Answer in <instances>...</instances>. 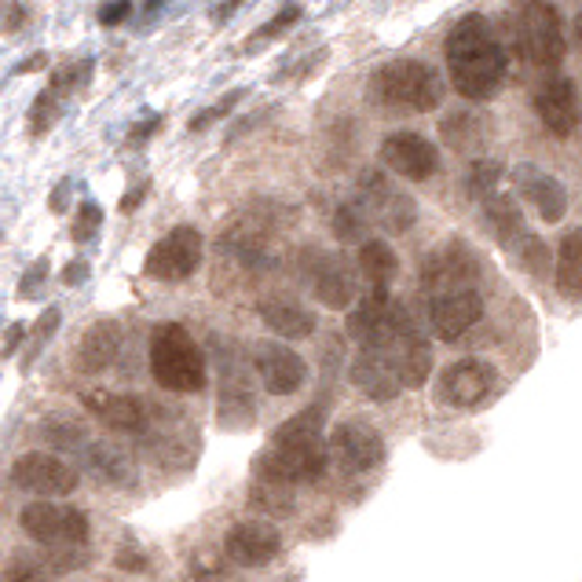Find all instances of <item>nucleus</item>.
<instances>
[{
	"label": "nucleus",
	"instance_id": "nucleus-25",
	"mask_svg": "<svg viewBox=\"0 0 582 582\" xmlns=\"http://www.w3.org/2000/svg\"><path fill=\"white\" fill-rule=\"evenodd\" d=\"M253 414H257V407H253V393H249L246 370L238 367L235 359H227V370H220V421L238 429Z\"/></svg>",
	"mask_w": 582,
	"mask_h": 582
},
{
	"label": "nucleus",
	"instance_id": "nucleus-39",
	"mask_svg": "<svg viewBox=\"0 0 582 582\" xmlns=\"http://www.w3.org/2000/svg\"><path fill=\"white\" fill-rule=\"evenodd\" d=\"M117 568H122V571H147L150 565H147V557L139 554V549L125 546V549H117Z\"/></svg>",
	"mask_w": 582,
	"mask_h": 582
},
{
	"label": "nucleus",
	"instance_id": "nucleus-6",
	"mask_svg": "<svg viewBox=\"0 0 582 582\" xmlns=\"http://www.w3.org/2000/svg\"><path fill=\"white\" fill-rule=\"evenodd\" d=\"M23 531L52 549H85L88 538H92L85 509L55 506V501H29L23 509Z\"/></svg>",
	"mask_w": 582,
	"mask_h": 582
},
{
	"label": "nucleus",
	"instance_id": "nucleus-7",
	"mask_svg": "<svg viewBox=\"0 0 582 582\" xmlns=\"http://www.w3.org/2000/svg\"><path fill=\"white\" fill-rule=\"evenodd\" d=\"M356 206L363 209L367 220H377L381 227L396 231V235L414 227V216H418L410 195H404V190H399L385 173H377V169H370V173L359 176Z\"/></svg>",
	"mask_w": 582,
	"mask_h": 582
},
{
	"label": "nucleus",
	"instance_id": "nucleus-29",
	"mask_svg": "<svg viewBox=\"0 0 582 582\" xmlns=\"http://www.w3.org/2000/svg\"><path fill=\"white\" fill-rule=\"evenodd\" d=\"M88 466H92L96 476L107 480V484H133V480H136L133 455H128L125 447L110 444V439L88 444Z\"/></svg>",
	"mask_w": 582,
	"mask_h": 582
},
{
	"label": "nucleus",
	"instance_id": "nucleus-10",
	"mask_svg": "<svg viewBox=\"0 0 582 582\" xmlns=\"http://www.w3.org/2000/svg\"><path fill=\"white\" fill-rule=\"evenodd\" d=\"M305 275L312 283V294L334 312H345L356 300V271L340 253H323V249H308L305 253Z\"/></svg>",
	"mask_w": 582,
	"mask_h": 582
},
{
	"label": "nucleus",
	"instance_id": "nucleus-28",
	"mask_svg": "<svg viewBox=\"0 0 582 582\" xmlns=\"http://www.w3.org/2000/svg\"><path fill=\"white\" fill-rule=\"evenodd\" d=\"M557 294L568 300H582V227L568 231L557 246V268H554Z\"/></svg>",
	"mask_w": 582,
	"mask_h": 582
},
{
	"label": "nucleus",
	"instance_id": "nucleus-43",
	"mask_svg": "<svg viewBox=\"0 0 582 582\" xmlns=\"http://www.w3.org/2000/svg\"><path fill=\"white\" fill-rule=\"evenodd\" d=\"M23 337H26V330H23V326H12V330H8V345H4V356H15V345H23Z\"/></svg>",
	"mask_w": 582,
	"mask_h": 582
},
{
	"label": "nucleus",
	"instance_id": "nucleus-37",
	"mask_svg": "<svg viewBox=\"0 0 582 582\" xmlns=\"http://www.w3.org/2000/svg\"><path fill=\"white\" fill-rule=\"evenodd\" d=\"M23 26H26V8H18V4L0 8V34H12V29H23Z\"/></svg>",
	"mask_w": 582,
	"mask_h": 582
},
{
	"label": "nucleus",
	"instance_id": "nucleus-26",
	"mask_svg": "<svg viewBox=\"0 0 582 582\" xmlns=\"http://www.w3.org/2000/svg\"><path fill=\"white\" fill-rule=\"evenodd\" d=\"M117 352H122V330H117V323H110V319H99V323L85 330L82 348H77V363L88 374H99V370L114 363Z\"/></svg>",
	"mask_w": 582,
	"mask_h": 582
},
{
	"label": "nucleus",
	"instance_id": "nucleus-24",
	"mask_svg": "<svg viewBox=\"0 0 582 582\" xmlns=\"http://www.w3.org/2000/svg\"><path fill=\"white\" fill-rule=\"evenodd\" d=\"M260 319L271 334L286 337V340H300V337H312L315 334V315L308 312L305 305L289 297H268L260 300Z\"/></svg>",
	"mask_w": 582,
	"mask_h": 582
},
{
	"label": "nucleus",
	"instance_id": "nucleus-35",
	"mask_svg": "<svg viewBox=\"0 0 582 582\" xmlns=\"http://www.w3.org/2000/svg\"><path fill=\"white\" fill-rule=\"evenodd\" d=\"M99 224H103V216H99V209L92 202H85L82 209H77V224H74V238L77 243H88V238L96 235Z\"/></svg>",
	"mask_w": 582,
	"mask_h": 582
},
{
	"label": "nucleus",
	"instance_id": "nucleus-42",
	"mask_svg": "<svg viewBox=\"0 0 582 582\" xmlns=\"http://www.w3.org/2000/svg\"><path fill=\"white\" fill-rule=\"evenodd\" d=\"M144 190H147V184H139V187L128 190V195H125V202H122V213H133V209H136L139 202H144Z\"/></svg>",
	"mask_w": 582,
	"mask_h": 582
},
{
	"label": "nucleus",
	"instance_id": "nucleus-2",
	"mask_svg": "<svg viewBox=\"0 0 582 582\" xmlns=\"http://www.w3.org/2000/svg\"><path fill=\"white\" fill-rule=\"evenodd\" d=\"M323 410L308 407L305 414L289 418L275 436L271 447L257 458V473L260 480L271 484H312L326 473L330 466V447L323 439Z\"/></svg>",
	"mask_w": 582,
	"mask_h": 582
},
{
	"label": "nucleus",
	"instance_id": "nucleus-30",
	"mask_svg": "<svg viewBox=\"0 0 582 582\" xmlns=\"http://www.w3.org/2000/svg\"><path fill=\"white\" fill-rule=\"evenodd\" d=\"M484 220H487L491 235L506 246H513L517 238L524 235V216H520V206L513 195H495V190H491L484 202Z\"/></svg>",
	"mask_w": 582,
	"mask_h": 582
},
{
	"label": "nucleus",
	"instance_id": "nucleus-46",
	"mask_svg": "<svg viewBox=\"0 0 582 582\" xmlns=\"http://www.w3.org/2000/svg\"><path fill=\"white\" fill-rule=\"evenodd\" d=\"M23 582H34V579H23Z\"/></svg>",
	"mask_w": 582,
	"mask_h": 582
},
{
	"label": "nucleus",
	"instance_id": "nucleus-34",
	"mask_svg": "<svg viewBox=\"0 0 582 582\" xmlns=\"http://www.w3.org/2000/svg\"><path fill=\"white\" fill-rule=\"evenodd\" d=\"M498 179H501V165L498 162H473V165H469V173H466V190L473 198L491 195Z\"/></svg>",
	"mask_w": 582,
	"mask_h": 582
},
{
	"label": "nucleus",
	"instance_id": "nucleus-15",
	"mask_svg": "<svg viewBox=\"0 0 582 582\" xmlns=\"http://www.w3.org/2000/svg\"><path fill=\"white\" fill-rule=\"evenodd\" d=\"M253 363L271 396H294L308 381V363L294 348H286L283 340H264V345H257Z\"/></svg>",
	"mask_w": 582,
	"mask_h": 582
},
{
	"label": "nucleus",
	"instance_id": "nucleus-32",
	"mask_svg": "<svg viewBox=\"0 0 582 582\" xmlns=\"http://www.w3.org/2000/svg\"><path fill=\"white\" fill-rule=\"evenodd\" d=\"M367 224L370 220L356 202L340 206L334 213V235L340 238V243H367Z\"/></svg>",
	"mask_w": 582,
	"mask_h": 582
},
{
	"label": "nucleus",
	"instance_id": "nucleus-19",
	"mask_svg": "<svg viewBox=\"0 0 582 582\" xmlns=\"http://www.w3.org/2000/svg\"><path fill=\"white\" fill-rule=\"evenodd\" d=\"M495 385V370L480 359H458L439 377V399L447 407H476Z\"/></svg>",
	"mask_w": 582,
	"mask_h": 582
},
{
	"label": "nucleus",
	"instance_id": "nucleus-16",
	"mask_svg": "<svg viewBox=\"0 0 582 582\" xmlns=\"http://www.w3.org/2000/svg\"><path fill=\"white\" fill-rule=\"evenodd\" d=\"M330 458H337L348 473H370L374 466H381L385 458V444L370 425H359V421H345L337 425L326 439Z\"/></svg>",
	"mask_w": 582,
	"mask_h": 582
},
{
	"label": "nucleus",
	"instance_id": "nucleus-45",
	"mask_svg": "<svg viewBox=\"0 0 582 582\" xmlns=\"http://www.w3.org/2000/svg\"><path fill=\"white\" fill-rule=\"evenodd\" d=\"M579 41H582V12H579Z\"/></svg>",
	"mask_w": 582,
	"mask_h": 582
},
{
	"label": "nucleus",
	"instance_id": "nucleus-11",
	"mask_svg": "<svg viewBox=\"0 0 582 582\" xmlns=\"http://www.w3.org/2000/svg\"><path fill=\"white\" fill-rule=\"evenodd\" d=\"M12 484L29 491V495L59 498V495H70V491H77V469L66 466L63 458L48 455V450H29V455L15 458Z\"/></svg>",
	"mask_w": 582,
	"mask_h": 582
},
{
	"label": "nucleus",
	"instance_id": "nucleus-22",
	"mask_svg": "<svg viewBox=\"0 0 582 582\" xmlns=\"http://www.w3.org/2000/svg\"><path fill=\"white\" fill-rule=\"evenodd\" d=\"M283 549V535H278L271 524H260V520H246V524H235L227 535V557L243 568H264L278 557Z\"/></svg>",
	"mask_w": 582,
	"mask_h": 582
},
{
	"label": "nucleus",
	"instance_id": "nucleus-18",
	"mask_svg": "<svg viewBox=\"0 0 582 582\" xmlns=\"http://www.w3.org/2000/svg\"><path fill=\"white\" fill-rule=\"evenodd\" d=\"M388 356H393L404 388H421L429 381V374H433V348H429L425 334L414 326V319H407V323L396 330V337L388 340Z\"/></svg>",
	"mask_w": 582,
	"mask_h": 582
},
{
	"label": "nucleus",
	"instance_id": "nucleus-33",
	"mask_svg": "<svg viewBox=\"0 0 582 582\" xmlns=\"http://www.w3.org/2000/svg\"><path fill=\"white\" fill-rule=\"evenodd\" d=\"M513 249L520 253V264H524L528 271H535V275H546V271H549V260H554V257H549V246L542 243L538 235H528V231H524V235L513 243Z\"/></svg>",
	"mask_w": 582,
	"mask_h": 582
},
{
	"label": "nucleus",
	"instance_id": "nucleus-31",
	"mask_svg": "<svg viewBox=\"0 0 582 582\" xmlns=\"http://www.w3.org/2000/svg\"><path fill=\"white\" fill-rule=\"evenodd\" d=\"M359 271L370 278V286L374 289H388V283H393L396 271H399V260L393 253V246L381 243V238H367V243H359Z\"/></svg>",
	"mask_w": 582,
	"mask_h": 582
},
{
	"label": "nucleus",
	"instance_id": "nucleus-21",
	"mask_svg": "<svg viewBox=\"0 0 582 582\" xmlns=\"http://www.w3.org/2000/svg\"><path fill=\"white\" fill-rule=\"evenodd\" d=\"M352 381H356L359 393L377 399V404L396 399L399 388H404L388 348H359V356L352 359Z\"/></svg>",
	"mask_w": 582,
	"mask_h": 582
},
{
	"label": "nucleus",
	"instance_id": "nucleus-5",
	"mask_svg": "<svg viewBox=\"0 0 582 582\" xmlns=\"http://www.w3.org/2000/svg\"><path fill=\"white\" fill-rule=\"evenodd\" d=\"M509 29H513L517 52L531 66H560V59H565V29H560V12L549 0H517L513 12H509Z\"/></svg>",
	"mask_w": 582,
	"mask_h": 582
},
{
	"label": "nucleus",
	"instance_id": "nucleus-9",
	"mask_svg": "<svg viewBox=\"0 0 582 582\" xmlns=\"http://www.w3.org/2000/svg\"><path fill=\"white\" fill-rule=\"evenodd\" d=\"M407 319V308L388 297V289H374L348 315V334H352V340H359V348H388V340L396 337V330Z\"/></svg>",
	"mask_w": 582,
	"mask_h": 582
},
{
	"label": "nucleus",
	"instance_id": "nucleus-44",
	"mask_svg": "<svg viewBox=\"0 0 582 582\" xmlns=\"http://www.w3.org/2000/svg\"><path fill=\"white\" fill-rule=\"evenodd\" d=\"M150 128H158V117H154V122H147V125H139V128H133V144H144V139H147V133H150Z\"/></svg>",
	"mask_w": 582,
	"mask_h": 582
},
{
	"label": "nucleus",
	"instance_id": "nucleus-13",
	"mask_svg": "<svg viewBox=\"0 0 582 582\" xmlns=\"http://www.w3.org/2000/svg\"><path fill=\"white\" fill-rule=\"evenodd\" d=\"M535 114L557 139H568L571 133H575V128L582 125V107H579V92H575V85H571V77L554 74L538 85Z\"/></svg>",
	"mask_w": 582,
	"mask_h": 582
},
{
	"label": "nucleus",
	"instance_id": "nucleus-36",
	"mask_svg": "<svg viewBox=\"0 0 582 582\" xmlns=\"http://www.w3.org/2000/svg\"><path fill=\"white\" fill-rule=\"evenodd\" d=\"M128 12H133V4H128V0H110V4L99 8V23H103V26H117Z\"/></svg>",
	"mask_w": 582,
	"mask_h": 582
},
{
	"label": "nucleus",
	"instance_id": "nucleus-23",
	"mask_svg": "<svg viewBox=\"0 0 582 582\" xmlns=\"http://www.w3.org/2000/svg\"><path fill=\"white\" fill-rule=\"evenodd\" d=\"M85 407L92 410L99 421H107L117 433H144L147 429V407L139 396L125 393H88Z\"/></svg>",
	"mask_w": 582,
	"mask_h": 582
},
{
	"label": "nucleus",
	"instance_id": "nucleus-38",
	"mask_svg": "<svg viewBox=\"0 0 582 582\" xmlns=\"http://www.w3.org/2000/svg\"><path fill=\"white\" fill-rule=\"evenodd\" d=\"M238 96H243V92H231L227 99H220V103H216L213 110H206L202 117H195V122H190V133H195V128H206V125H213L220 114H227V110H231V103H235Z\"/></svg>",
	"mask_w": 582,
	"mask_h": 582
},
{
	"label": "nucleus",
	"instance_id": "nucleus-4",
	"mask_svg": "<svg viewBox=\"0 0 582 582\" xmlns=\"http://www.w3.org/2000/svg\"><path fill=\"white\" fill-rule=\"evenodd\" d=\"M370 92L388 110H414V114H429L444 103L439 74L429 63H418V59H396V63L381 66Z\"/></svg>",
	"mask_w": 582,
	"mask_h": 582
},
{
	"label": "nucleus",
	"instance_id": "nucleus-12",
	"mask_svg": "<svg viewBox=\"0 0 582 582\" xmlns=\"http://www.w3.org/2000/svg\"><path fill=\"white\" fill-rule=\"evenodd\" d=\"M484 315V300H480L476 286L444 289V294L429 297V323L439 340H458L480 323Z\"/></svg>",
	"mask_w": 582,
	"mask_h": 582
},
{
	"label": "nucleus",
	"instance_id": "nucleus-20",
	"mask_svg": "<svg viewBox=\"0 0 582 582\" xmlns=\"http://www.w3.org/2000/svg\"><path fill=\"white\" fill-rule=\"evenodd\" d=\"M513 184L520 195L528 198L531 206H535V213L546 220V224H560L568 213V190L565 184H560L557 176H549V173H542L538 165H517L513 169Z\"/></svg>",
	"mask_w": 582,
	"mask_h": 582
},
{
	"label": "nucleus",
	"instance_id": "nucleus-40",
	"mask_svg": "<svg viewBox=\"0 0 582 582\" xmlns=\"http://www.w3.org/2000/svg\"><path fill=\"white\" fill-rule=\"evenodd\" d=\"M297 18H300V12H297V8H286V12H283V15H275V23H268L264 29H260L257 37H275V34H283V29H289V26H294Z\"/></svg>",
	"mask_w": 582,
	"mask_h": 582
},
{
	"label": "nucleus",
	"instance_id": "nucleus-1",
	"mask_svg": "<svg viewBox=\"0 0 582 582\" xmlns=\"http://www.w3.org/2000/svg\"><path fill=\"white\" fill-rule=\"evenodd\" d=\"M447 74L458 96L491 99L506 82V48L484 15H466L447 34Z\"/></svg>",
	"mask_w": 582,
	"mask_h": 582
},
{
	"label": "nucleus",
	"instance_id": "nucleus-8",
	"mask_svg": "<svg viewBox=\"0 0 582 582\" xmlns=\"http://www.w3.org/2000/svg\"><path fill=\"white\" fill-rule=\"evenodd\" d=\"M202 231L195 227H173L165 238H158L154 249L147 253V275L162 278V283H184L202 264Z\"/></svg>",
	"mask_w": 582,
	"mask_h": 582
},
{
	"label": "nucleus",
	"instance_id": "nucleus-27",
	"mask_svg": "<svg viewBox=\"0 0 582 582\" xmlns=\"http://www.w3.org/2000/svg\"><path fill=\"white\" fill-rule=\"evenodd\" d=\"M439 136L450 150L458 154H476V150L487 147L491 139V122L480 110H458V114H447L444 125H439Z\"/></svg>",
	"mask_w": 582,
	"mask_h": 582
},
{
	"label": "nucleus",
	"instance_id": "nucleus-17",
	"mask_svg": "<svg viewBox=\"0 0 582 582\" xmlns=\"http://www.w3.org/2000/svg\"><path fill=\"white\" fill-rule=\"evenodd\" d=\"M476 257L473 249H466L461 243H450L444 249H433V257L421 268V283H425V294H444V289H461L476 283Z\"/></svg>",
	"mask_w": 582,
	"mask_h": 582
},
{
	"label": "nucleus",
	"instance_id": "nucleus-14",
	"mask_svg": "<svg viewBox=\"0 0 582 582\" xmlns=\"http://www.w3.org/2000/svg\"><path fill=\"white\" fill-rule=\"evenodd\" d=\"M381 162L393 169L396 176L421 184V179L439 173V150L421 133H393L381 144Z\"/></svg>",
	"mask_w": 582,
	"mask_h": 582
},
{
	"label": "nucleus",
	"instance_id": "nucleus-3",
	"mask_svg": "<svg viewBox=\"0 0 582 582\" xmlns=\"http://www.w3.org/2000/svg\"><path fill=\"white\" fill-rule=\"evenodd\" d=\"M150 374L169 393H198L206 385V356L179 323H162L150 334Z\"/></svg>",
	"mask_w": 582,
	"mask_h": 582
},
{
	"label": "nucleus",
	"instance_id": "nucleus-41",
	"mask_svg": "<svg viewBox=\"0 0 582 582\" xmlns=\"http://www.w3.org/2000/svg\"><path fill=\"white\" fill-rule=\"evenodd\" d=\"M85 275H88V264H85V260H74V264L63 271V283H66V286H77Z\"/></svg>",
	"mask_w": 582,
	"mask_h": 582
}]
</instances>
